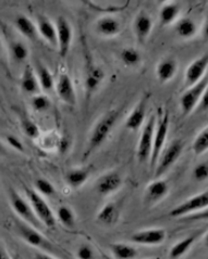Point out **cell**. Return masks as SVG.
Here are the masks:
<instances>
[{
  "label": "cell",
  "mask_w": 208,
  "mask_h": 259,
  "mask_svg": "<svg viewBox=\"0 0 208 259\" xmlns=\"http://www.w3.org/2000/svg\"><path fill=\"white\" fill-rule=\"evenodd\" d=\"M180 13V6L176 3H169L162 6L159 12V21L162 26L171 24Z\"/></svg>",
  "instance_id": "f1b7e54d"
},
{
  "label": "cell",
  "mask_w": 208,
  "mask_h": 259,
  "mask_svg": "<svg viewBox=\"0 0 208 259\" xmlns=\"http://www.w3.org/2000/svg\"><path fill=\"white\" fill-rule=\"evenodd\" d=\"M16 231L18 235L28 245L40 250H53L54 246L46 237L40 233L39 230L26 225L23 221L16 222Z\"/></svg>",
  "instance_id": "8992f818"
},
{
  "label": "cell",
  "mask_w": 208,
  "mask_h": 259,
  "mask_svg": "<svg viewBox=\"0 0 208 259\" xmlns=\"http://www.w3.org/2000/svg\"><path fill=\"white\" fill-rule=\"evenodd\" d=\"M32 108L37 112H44L47 111L50 105H52V102L46 95H34L32 98Z\"/></svg>",
  "instance_id": "8d00e7d4"
},
{
  "label": "cell",
  "mask_w": 208,
  "mask_h": 259,
  "mask_svg": "<svg viewBox=\"0 0 208 259\" xmlns=\"http://www.w3.org/2000/svg\"><path fill=\"white\" fill-rule=\"evenodd\" d=\"M20 124L23 133L26 136H28L30 139L34 140V139H37L39 136V127L35 124L32 120H30L26 117H21Z\"/></svg>",
  "instance_id": "836d02e7"
},
{
  "label": "cell",
  "mask_w": 208,
  "mask_h": 259,
  "mask_svg": "<svg viewBox=\"0 0 208 259\" xmlns=\"http://www.w3.org/2000/svg\"><path fill=\"white\" fill-rule=\"evenodd\" d=\"M178 70V63L174 59H163L156 68V75L160 83H167L175 76Z\"/></svg>",
  "instance_id": "603a6c76"
},
{
  "label": "cell",
  "mask_w": 208,
  "mask_h": 259,
  "mask_svg": "<svg viewBox=\"0 0 208 259\" xmlns=\"http://www.w3.org/2000/svg\"><path fill=\"white\" fill-rule=\"evenodd\" d=\"M208 205V193L204 191L198 193L196 195L186 199L183 203L179 204L177 207L170 211V217L172 218H181L186 214L192 212H196L198 210H206Z\"/></svg>",
  "instance_id": "52a82bcc"
},
{
  "label": "cell",
  "mask_w": 208,
  "mask_h": 259,
  "mask_svg": "<svg viewBox=\"0 0 208 259\" xmlns=\"http://www.w3.org/2000/svg\"><path fill=\"white\" fill-rule=\"evenodd\" d=\"M36 28H37V33L40 34L41 37L46 39L47 42H49L52 46H57L56 26L47 17L40 16L39 14L37 17Z\"/></svg>",
  "instance_id": "ffe728a7"
},
{
  "label": "cell",
  "mask_w": 208,
  "mask_h": 259,
  "mask_svg": "<svg viewBox=\"0 0 208 259\" xmlns=\"http://www.w3.org/2000/svg\"><path fill=\"white\" fill-rule=\"evenodd\" d=\"M34 259H57V258L47 253H44V251H38V253L34 255Z\"/></svg>",
  "instance_id": "7bdbcfd3"
},
{
  "label": "cell",
  "mask_w": 208,
  "mask_h": 259,
  "mask_svg": "<svg viewBox=\"0 0 208 259\" xmlns=\"http://www.w3.org/2000/svg\"><path fill=\"white\" fill-rule=\"evenodd\" d=\"M25 194L26 199L30 201L33 210L38 220L41 222V225L45 228L54 229L56 227V215L44 197L40 196L35 190L28 188H25Z\"/></svg>",
  "instance_id": "3957f363"
},
{
  "label": "cell",
  "mask_w": 208,
  "mask_h": 259,
  "mask_svg": "<svg viewBox=\"0 0 208 259\" xmlns=\"http://www.w3.org/2000/svg\"><path fill=\"white\" fill-rule=\"evenodd\" d=\"M56 34H57V46L59 49V54L61 57H66L71 47V42L73 38L72 26L70 25L69 21L59 17L56 21Z\"/></svg>",
  "instance_id": "30bf717a"
},
{
  "label": "cell",
  "mask_w": 208,
  "mask_h": 259,
  "mask_svg": "<svg viewBox=\"0 0 208 259\" xmlns=\"http://www.w3.org/2000/svg\"><path fill=\"white\" fill-rule=\"evenodd\" d=\"M122 185V177L117 171H109L98 179L96 190L99 195L107 196L117 192Z\"/></svg>",
  "instance_id": "5bb4252c"
},
{
  "label": "cell",
  "mask_w": 208,
  "mask_h": 259,
  "mask_svg": "<svg viewBox=\"0 0 208 259\" xmlns=\"http://www.w3.org/2000/svg\"><path fill=\"white\" fill-rule=\"evenodd\" d=\"M153 28V21L147 13L141 12L136 16L133 22V31L135 37L140 42H144Z\"/></svg>",
  "instance_id": "2e32d148"
},
{
  "label": "cell",
  "mask_w": 208,
  "mask_h": 259,
  "mask_svg": "<svg viewBox=\"0 0 208 259\" xmlns=\"http://www.w3.org/2000/svg\"><path fill=\"white\" fill-rule=\"evenodd\" d=\"M35 75L37 77V81L39 84V88L45 91L49 92L54 88V77L50 73V71L44 66V64L40 63L39 61L36 62V66H35Z\"/></svg>",
  "instance_id": "4316f807"
},
{
  "label": "cell",
  "mask_w": 208,
  "mask_h": 259,
  "mask_svg": "<svg viewBox=\"0 0 208 259\" xmlns=\"http://www.w3.org/2000/svg\"><path fill=\"white\" fill-rule=\"evenodd\" d=\"M2 49H3V42H2V39H0V53H2Z\"/></svg>",
  "instance_id": "f6af8a7d"
},
{
  "label": "cell",
  "mask_w": 208,
  "mask_h": 259,
  "mask_svg": "<svg viewBox=\"0 0 208 259\" xmlns=\"http://www.w3.org/2000/svg\"><path fill=\"white\" fill-rule=\"evenodd\" d=\"M9 203L13 211L26 225L37 229L39 231L45 228L35 214L30 201L21 196L14 189L9 190Z\"/></svg>",
  "instance_id": "7a4b0ae2"
},
{
  "label": "cell",
  "mask_w": 208,
  "mask_h": 259,
  "mask_svg": "<svg viewBox=\"0 0 208 259\" xmlns=\"http://www.w3.org/2000/svg\"><path fill=\"white\" fill-rule=\"evenodd\" d=\"M183 152V143L181 141H174L168 147L161 150L158 160L155 165V179H160L174 165Z\"/></svg>",
  "instance_id": "277c9868"
},
{
  "label": "cell",
  "mask_w": 208,
  "mask_h": 259,
  "mask_svg": "<svg viewBox=\"0 0 208 259\" xmlns=\"http://www.w3.org/2000/svg\"><path fill=\"white\" fill-rule=\"evenodd\" d=\"M169 184L167 181L156 179L155 181L146 186L144 193V204L146 206H153L159 203L169 193Z\"/></svg>",
  "instance_id": "7c38bea8"
},
{
  "label": "cell",
  "mask_w": 208,
  "mask_h": 259,
  "mask_svg": "<svg viewBox=\"0 0 208 259\" xmlns=\"http://www.w3.org/2000/svg\"><path fill=\"white\" fill-rule=\"evenodd\" d=\"M5 153V146H4V144L0 142V155H3Z\"/></svg>",
  "instance_id": "ee69618b"
},
{
  "label": "cell",
  "mask_w": 208,
  "mask_h": 259,
  "mask_svg": "<svg viewBox=\"0 0 208 259\" xmlns=\"http://www.w3.org/2000/svg\"><path fill=\"white\" fill-rule=\"evenodd\" d=\"M120 217V211L117 205L110 201V203H107L102 207L97 213L96 221L99 225L111 227L114 226L118 222Z\"/></svg>",
  "instance_id": "d6986e66"
},
{
  "label": "cell",
  "mask_w": 208,
  "mask_h": 259,
  "mask_svg": "<svg viewBox=\"0 0 208 259\" xmlns=\"http://www.w3.org/2000/svg\"><path fill=\"white\" fill-rule=\"evenodd\" d=\"M119 116L120 111L117 109H113L105 113L104 116L96 122V124L93 127L90 134L88 146H86L83 156L84 159H88V158L94 153L96 149L102 146L104 142L108 139L112 128L117 123Z\"/></svg>",
  "instance_id": "6da1fadb"
},
{
  "label": "cell",
  "mask_w": 208,
  "mask_h": 259,
  "mask_svg": "<svg viewBox=\"0 0 208 259\" xmlns=\"http://www.w3.org/2000/svg\"><path fill=\"white\" fill-rule=\"evenodd\" d=\"M75 257L76 259H94L95 251L92 246L88 245V244H83L76 249Z\"/></svg>",
  "instance_id": "f35d334b"
},
{
  "label": "cell",
  "mask_w": 208,
  "mask_h": 259,
  "mask_svg": "<svg viewBox=\"0 0 208 259\" xmlns=\"http://www.w3.org/2000/svg\"><path fill=\"white\" fill-rule=\"evenodd\" d=\"M208 149V130L207 127L203 128L197 136L194 142L192 144V150L195 156H200L207 152Z\"/></svg>",
  "instance_id": "d6a6232c"
},
{
  "label": "cell",
  "mask_w": 208,
  "mask_h": 259,
  "mask_svg": "<svg viewBox=\"0 0 208 259\" xmlns=\"http://www.w3.org/2000/svg\"><path fill=\"white\" fill-rule=\"evenodd\" d=\"M121 59L127 66H136L141 61V54L134 48H124L120 54Z\"/></svg>",
  "instance_id": "d590c367"
},
{
  "label": "cell",
  "mask_w": 208,
  "mask_h": 259,
  "mask_svg": "<svg viewBox=\"0 0 208 259\" xmlns=\"http://www.w3.org/2000/svg\"><path fill=\"white\" fill-rule=\"evenodd\" d=\"M96 31L98 34L106 36V37H111V36H116L120 33L121 24L116 18L104 17L97 21Z\"/></svg>",
  "instance_id": "7402d4cb"
},
{
  "label": "cell",
  "mask_w": 208,
  "mask_h": 259,
  "mask_svg": "<svg viewBox=\"0 0 208 259\" xmlns=\"http://www.w3.org/2000/svg\"><path fill=\"white\" fill-rule=\"evenodd\" d=\"M104 76H105L104 71L99 67L90 66L85 77L86 94L89 95V94H92V93H94L98 89L100 83H102Z\"/></svg>",
  "instance_id": "cb8c5ba5"
},
{
  "label": "cell",
  "mask_w": 208,
  "mask_h": 259,
  "mask_svg": "<svg viewBox=\"0 0 208 259\" xmlns=\"http://www.w3.org/2000/svg\"><path fill=\"white\" fill-rule=\"evenodd\" d=\"M6 142H7V144H8V145L12 148V149H14V150H17V152H19V153H24V145H23V143L21 142L17 136H14V135H7L6 136Z\"/></svg>",
  "instance_id": "ab89813d"
},
{
  "label": "cell",
  "mask_w": 208,
  "mask_h": 259,
  "mask_svg": "<svg viewBox=\"0 0 208 259\" xmlns=\"http://www.w3.org/2000/svg\"><path fill=\"white\" fill-rule=\"evenodd\" d=\"M193 178H194L197 182L206 181L208 178V164L207 162H200L194 168L193 171Z\"/></svg>",
  "instance_id": "74e56055"
},
{
  "label": "cell",
  "mask_w": 208,
  "mask_h": 259,
  "mask_svg": "<svg viewBox=\"0 0 208 259\" xmlns=\"http://www.w3.org/2000/svg\"><path fill=\"white\" fill-rule=\"evenodd\" d=\"M166 230H163L161 228H153L141 230V231L133 233L132 236L130 237V240L135 244H140V245L156 246L162 244L164 240H166Z\"/></svg>",
  "instance_id": "8fae6325"
},
{
  "label": "cell",
  "mask_w": 208,
  "mask_h": 259,
  "mask_svg": "<svg viewBox=\"0 0 208 259\" xmlns=\"http://www.w3.org/2000/svg\"><path fill=\"white\" fill-rule=\"evenodd\" d=\"M0 259H12L2 241H0Z\"/></svg>",
  "instance_id": "b9f144b4"
},
{
  "label": "cell",
  "mask_w": 208,
  "mask_h": 259,
  "mask_svg": "<svg viewBox=\"0 0 208 259\" xmlns=\"http://www.w3.org/2000/svg\"><path fill=\"white\" fill-rule=\"evenodd\" d=\"M92 174V167L91 165H86L82 168H75L68 171L64 180H66L67 184L72 189H78L88 181Z\"/></svg>",
  "instance_id": "e0dca14e"
},
{
  "label": "cell",
  "mask_w": 208,
  "mask_h": 259,
  "mask_svg": "<svg viewBox=\"0 0 208 259\" xmlns=\"http://www.w3.org/2000/svg\"><path fill=\"white\" fill-rule=\"evenodd\" d=\"M14 25L17 30L22 34L24 37L31 40H35L37 38V28L36 25L33 23L31 19H28L25 16H18L14 20Z\"/></svg>",
  "instance_id": "484cf974"
},
{
  "label": "cell",
  "mask_w": 208,
  "mask_h": 259,
  "mask_svg": "<svg viewBox=\"0 0 208 259\" xmlns=\"http://www.w3.org/2000/svg\"><path fill=\"white\" fill-rule=\"evenodd\" d=\"M35 190H36V192L40 196L50 197V196H54L56 194L55 186L50 183L48 180L43 179V178H39L35 181Z\"/></svg>",
  "instance_id": "e575fe53"
},
{
  "label": "cell",
  "mask_w": 208,
  "mask_h": 259,
  "mask_svg": "<svg viewBox=\"0 0 208 259\" xmlns=\"http://www.w3.org/2000/svg\"><path fill=\"white\" fill-rule=\"evenodd\" d=\"M56 219H58L60 224L66 228L71 229L75 226V213L69 206H60L57 209Z\"/></svg>",
  "instance_id": "4dcf8cb0"
},
{
  "label": "cell",
  "mask_w": 208,
  "mask_h": 259,
  "mask_svg": "<svg viewBox=\"0 0 208 259\" xmlns=\"http://www.w3.org/2000/svg\"><path fill=\"white\" fill-rule=\"evenodd\" d=\"M12 259H21L19 256H16V257H12Z\"/></svg>",
  "instance_id": "bcb514c9"
},
{
  "label": "cell",
  "mask_w": 208,
  "mask_h": 259,
  "mask_svg": "<svg viewBox=\"0 0 208 259\" xmlns=\"http://www.w3.org/2000/svg\"><path fill=\"white\" fill-rule=\"evenodd\" d=\"M197 237H198L197 234H191L189 236L184 237V239L180 240L178 243H176L175 245H172V247L169 250V258L179 259L182 256H184L190 250V248L194 245Z\"/></svg>",
  "instance_id": "d4e9b609"
},
{
  "label": "cell",
  "mask_w": 208,
  "mask_h": 259,
  "mask_svg": "<svg viewBox=\"0 0 208 259\" xmlns=\"http://www.w3.org/2000/svg\"><path fill=\"white\" fill-rule=\"evenodd\" d=\"M176 32L181 38L189 39L195 36L197 32V27L194 21L190 18H184L178 21L176 24Z\"/></svg>",
  "instance_id": "f546056e"
},
{
  "label": "cell",
  "mask_w": 208,
  "mask_h": 259,
  "mask_svg": "<svg viewBox=\"0 0 208 259\" xmlns=\"http://www.w3.org/2000/svg\"><path fill=\"white\" fill-rule=\"evenodd\" d=\"M10 56L13 61L17 63H22L28 58V48L22 41H12L10 44Z\"/></svg>",
  "instance_id": "1f68e13d"
},
{
  "label": "cell",
  "mask_w": 208,
  "mask_h": 259,
  "mask_svg": "<svg viewBox=\"0 0 208 259\" xmlns=\"http://www.w3.org/2000/svg\"><path fill=\"white\" fill-rule=\"evenodd\" d=\"M56 92L63 103H66L69 106L75 105L76 96L74 86L68 74H61L59 76L58 83L56 85Z\"/></svg>",
  "instance_id": "9a60e30c"
},
{
  "label": "cell",
  "mask_w": 208,
  "mask_h": 259,
  "mask_svg": "<svg viewBox=\"0 0 208 259\" xmlns=\"http://www.w3.org/2000/svg\"><path fill=\"white\" fill-rule=\"evenodd\" d=\"M169 124H170V118L168 110L163 113V116L156 122L155 131H154V138H153V146L152 152H150V167L155 168L156 162L158 160V157L161 153V150L166 144V139L169 131Z\"/></svg>",
  "instance_id": "5b68a950"
},
{
  "label": "cell",
  "mask_w": 208,
  "mask_h": 259,
  "mask_svg": "<svg viewBox=\"0 0 208 259\" xmlns=\"http://www.w3.org/2000/svg\"><path fill=\"white\" fill-rule=\"evenodd\" d=\"M21 90H22L26 94L36 95L39 93V84L37 81V77L35 75L34 69L31 66H27L24 70L22 76H21Z\"/></svg>",
  "instance_id": "44dd1931"
},
{
  "label": "cell",
  "mask_w": 208,
  "mask_h": 259,
  "mask_svg": "<svg viewBox=\"0 0 208 259\" xmlns=\"http://www.w3.org/2000/svg\"><path fill=\"white\" fill-rule=\"evenodd\" d=\"M110 250L114 259H135L138 257L135 247L126 243H113L110 245Z\"/></svg>",
  "instance_id": "83f0119b"
},
{
  "label": "cell",
  "mask_w": 208,
  "mask_h": 259,
  "mask_svg": "<svg viewBox=\"0 0 208 259\" xmlns=\"http://www.w3.org/2000/svg\"><path fill=\"white\" fill-rule=\"evenodd\" d=\"M197 106L199 108V110H202L204 112L207 111V109H208V91L204 92V94L202 95V97H200Z\"/></svg>",
  "instance_id": "60d3db41"
},
{
  "label": "cell",
  "mask_w": 208,
  "mask_h": 259,
  "mask_svg": "<svg viewBox=\"0 0 208 259\" xmlns=\"http://www.w3.org/2000/svg\"><path fill=\"white\" fill-rule=\"evenodd\" d=\"M207 91V76L205 75L202 80H200L197 84L191 86L186 90L181 98H180V106L183 114H189L195 109L200 97L204 94V92Z\"/></svg>",
  "instance_id": "9c48e42d"
},
{
  "label": "cell",
  "mask_w": 208,
  "mask_h": 259,
  "mask_svg": "<svg viewBox=\"0 0 208 259\" xmlns=\"http://www.w3.org/2000/svg\"><path fill=\"white\" fill-rule=\"evenodd\" d=\"M146 116V99H142L139 104L134 107L133 111L129 114L126 120V127L131 131H138L142 126Z\"/></svg>",
  "instance_id": "ac0fdd59"
},
{
  "label": "cell",
  "mask_w": 208,
  "mask_h": 259,
  "mask_svg": "<svg viewBox=\"0 0 208 259\" xmlns=\"http://www.w3.org/2000/svg\"><path fill=\"white\" fill-rule=\"evenodd\" d=\"M156 125V118L152 116L147 120L146 124L142 130L141 138L139 140L138 149H136V157L140 162H146L150 158V152L153 146V138Z\"/></svg>",
  "instance_id": "ba28073f"
},
{
  "label": "cell",
  "mask_w": 208,
  "mask_h": 259,
  "mask_svg": "<svg viewBox=\"0 0 208 259\" xmlns=\"http://www.w3.org/2000/svg\"><path fill=\"white\" fill-rule=\"evenodd\" d=\"M208 66V56L205 54L204 56L199 57L195 61H193L185 71L184 75V84L186 88L197 84L205 76L206 70Z\"/></svg>",
  "instance_id": "4fadbf2b"
}]
</instances>
